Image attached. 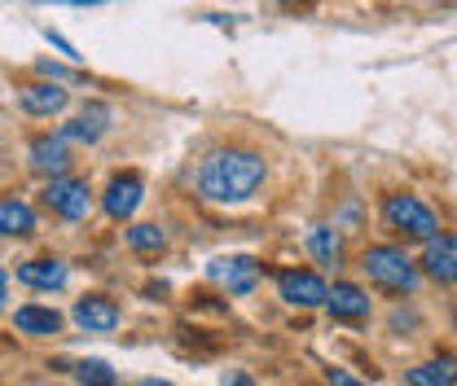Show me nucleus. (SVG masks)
<instances>
[{"label":"nucleus","instance_id":"obj_26","mask_svg":"<svg viewBox=\"0 0 457 386\" xmlns=\"http://www.w3.org/2000/svg\"><path fill=\"white\" fill-rule=\"evenodd\" d=\"M0 285H4V268H0Z\"/></svg>","mask_w":457,"mask_h":386},{"label":"nucleus","instance_id":"obj_5","mask_svg":"<svg viewBox=\"0 0 457 386\" xmlns=\"http://www.w3.org/2000/svg\"><path fill=\"white\" fill-rule=\"evenodd\" d=\"M278 294H282L290 308H321L326 294H330V285H326L317 273L286 268V273H278Z\"/></svg>","mask_w":457,"mask_h":386},{"label":"nucleus","instance_id":"obj_23","mask_svg":"<svg viewBox=\"0 0 457 386\" xmlns=\"http://www.w3.org/2000/svg\"><path fill=\"white\" fill-rule=\"evenodd\" d=\"M0 312H4V285H0Z\"/></svg>","mask_w":457,"mask_h":386},{"label":"nucleus","instance_id":"obj_4","mask_svg":"<svg viewBox=\"0 0 457 386\" xmlns=\"http://www.w3.org/2000/svg\"><path fill=\"white\" fill-rule=\"evenodd\" d=\"M45 207L57 211L62 220H84V216L93 211V193H88L84 180L57 176V180H49V189H45Z\"/></svg>","mask_w":457,"mask_h":386},{"label":"nucleus","instance_id":"obj_14","mask_svg":"<svg viewBox=\"0 0 457 386\" xmlns=\"http://www.w3.org/2000/svg\"><path fill=\"white\" fill-rule=\"evenodd\" d=\"M18 281L31 285V290H62L66 285V264H57V259H27V264H18Z\"/></svg>","mask_w":457,"mask_h":386},{"label":"nucleus","instance_id":"obj_8","mask_svg":"<svg viewBox=\"0 0 457 386\" xmlns=\"http://www.w3.org/2000/svg\"><path fill=\"white\" fill-rule=\"evenodd\" d=\"M141 193H145L141 176H137V171H123V176H114L111 185H106L102 207H106V216H111V220H132V216H137V207H141Z\"/></svg>","mask_w":457,"mask_h":386},{"label":"nucleus","instance_id":"obj_16","mask_svg":"<svg viewBox=\"0 0 457 386\" xmlns=\"http://www.w3.org/2000/svg\"><path fill=\"white\" fill-rule=\"evenodd\" d=\"M0 233L4 237H27L36 233V211L18 198H0Z\"/></svg>","mask_w":457,"mask_h":386},{"label":"nucleus","instance_id":"obj_20","mask_svg":"<svg viewBox=\"0 0 457 386\" xmlns=\"http://www.w3.org/2000/svg\"><path fill=\"white\" fill-rule=\"evenodd\" d=\"M75 378H79V386H119V374H114L106 360H84V365H75Z\"/></svg>","mask_w":457,"mask_h":386},{"label":"nucleus","instance_id":"obj_2","mask_svg":"<svg viewBox=\"0 0 457 386\" xmlns=\"http://www.w3.org/2000/svg\"><path fill=\"white\" fill-rule=\"evenodd\" d=\"M361 268L365 276L383 290V294H413L418 290V264L400 250V246H370L365 255H361Z\"/></svg>","mask_w":457,"mask_h":386},{"label":"nucleus","instance_id":"obj_21","mask_svg":"<svg viewBox=\"0 0 457 386\" xmlns=\"http://www.w3.org/2000/svg\"><path fill=\"white\" fill-rule=\"evenodd\" d=\"M326 382L330 386H365V382H356L352 374H343V369H326Z\"/></svg>","mask_w":457,"mask_h":386},{"label":"nucleus","instance_id":"obj_19","mask_svg":"<svg viewBox=\"0 0 457 386\" xmlns=\"http://www.w3.org/2000/svg\"><path fill=\"white\" fill-rule=\"evenodd\" d=\"M128 246H132L137 255H159V250L168 246V233H163L159 224H132V228H128Z\"/></svg>","mask_w":457,"mask_h":386},{"label":"nucleus","instance_id":"obj_15","mask_svg":"<svg viewBox=\"0 0 457 386\" xmlns=\"http://www.w3.org/2000/svg\"><path fill=\"white\" fill-rule=\"evenodd\" d=\"M409 386H457V356H436L427 365H413L404 374Z\"/></svg>","mask_w":457,"mask_h":386},{"label":"nucleus","instance_id":"obj_3","mask_svg":"<svg viewBox=\"0 0 457 386\" xmlns=\"http://www.w3.org/2000/svg\"><path fill=\"white\" fill-rule=\"evenodd\" d=\"M383 220H387V228L404 233L409 242H431V237L440 233L436 211H431L422 198H413V193H392V198L383 202Z\"/></svg>","mask_w":457,"mask_h":386},{"label":"nucleus","instance_id":"obj_1","mask_svg":"<svg viewBox=\"0 0 457 386\" xmlns=\"http://www.w3.org/2000/svg\"><path fill=\"white\" fill-rule=\"evenodd\" d=\"M269 167L255 150H216L198 167V193L207 202H246L264 185Z\"/></svg>","mask_w":457,"mask_h":386},{"label":"nucleus","instance_id":"obj_12","mask_svg":"<svg viewBox=\"0 0 457 386\" xmlns=\"http://www.w3.org/2000/svg\"><path fill=\"white\" fill-rule=\"evenodd\" d=\"M75 321H79V330H88V333H111L119 325V308H114V299H106V294H84L75 303Z\"/></svg>","mask_w":457,"mask_h":386},{"label":"nucleus","instance_id":"obj_24","mask_svg":"<svg viewBox=\"0 0 457 386\" xmlns=\"http://www.w3.org/2000/svg\"><path fill=\"white\" fill-rule=\"evenodd\" d=\"M278 4H303V0H278Z\"/></svg>","mask_w":457,"mask_h":386},{"label":"nucleus","instance_id":"obj_6","mask_svg":"<svg viewBox=\"0 0 457 386\" xmlns=\"http://www.w3.org/2000/svg\"><path fill=\"white\" fill-rule=\"evenodd\" d=\"M212 281L225 285L228 294H251L260 285V264L251 255H228V259H212Z\"/></svg>","mask_w":457,"mask_h":386},{"label":"nucleus","instance_id":"obj_25","mask_svg":"<svg viewBox=\"0 0 457 386\" xmlns=\"http://www.w3.org/2000/svg\"><path fill=\"white\" fill-rule=\"evenodd\" d=\"M141 386H168V382H141Z\"/></svg>","mask_w":457,"mask_h":386},{"label":"nucleus","instance_id":"obj_18","mask_svg":"<svg viewBox=\"0 0 457 386\" xmlns=\"http://www.w3.org/2000/svg\"><path fill=\"white\" fill-rule=\"evenodd\" d=\"M308 250H312L321 264H339V255H343L339 233H335L330 224H312V233H308Z\"/></svg>","mask_w":457,"mask_h":386},{"label":"nucleus","instance_id":"obj_13","mask_svg":"<svg viewBox=\"0 0 457 386\" xmlns=\"http://www.w3.org/2000/svg\"><path fill=\"white\" fill-rule=\"evenodd\" d=\"M31 167L40 171V176H66V167H71V154H66V141L62 136H36L31 141Z\"/></svg>","mask_w":457,"mask_h":386},{"label":"nucleus","instance_id":"obj_7","mask_svg":"<svg viewBox=\"0 0 457 386\" xmlns=\"http://www.w3.org/2000/svg\"><path fill=\"white\" fill-rule=\"evenodd\" d=\"M422 273L440 285H457V233H436L422 250Z\"/></svg>","mask_w":457,"mask_h":386},{"label":"nucleus","instance_id":"obj_10","mask_svg":"<svg viewBox=\"0 0 457 386\" xmlns=\"http://www.w3.org/2000/svg\"><path fill=\"white\" fill-rule=\"evenodd\" d=\"M326 308H330V316L335 321H352V325H361L365 316H370V294L361 290V285H352V281H339L330 294H326Z\"/></svg>","mask_w":457,"mask_h":386},{"label":"nucleus","instance_id":"obj_17","mask_svg":"<svg viewBox=\"0 0 457 386\" xmlns=\"http://www.w3.org/2000/svg\"><path fill=\"white\" fill-rule=\"evenodd\" d=\"M13 325H18V333H57L62 330V316H57L54 308H36V303H27V308L13 312Z\"/></svg>","mask_w":457,"mask_h":386},{"label":"nucleus","instance_id":"obj_22","mask_svg":"<svg viewBox=\"0 0 457 386\" xmlns=\"http://www.w3.org/2000/svg\"><path fill=\"white\" fill-rule=\"evenodd\" d=\"M225 386H251V378L246 374H225Z\"/></svg>","mask_w":457,"mask_h":386},{"label":"nucleus","instance_id":"obj_11","mask_svg":"<svg viewBox=\"0 0 457 386\" xmlns=\"http://www.w3.org/2000/svg\"><path fill=\"white\" fill-rule=\"evenodd\" d=\"M66 102H71V93H66L62 84H27V88L18 93V106L27 114H36V119H54V114H62Z\"/></svg>","mask_w":457,"mask_h":386},{"label":"nucleus","instance_id":"obj_9","mask_svg":"<svg viewBox=\"0 0 457 386\" xmlns=\"http://www.w3.org/2000/svg\"><path fill=\"white\" fill-rule=\"evenodd\" d=\"M106 127H111V106H102V102H88L84 111L75 114L71 123H62V141H79V145H93V141H102L106 136Z\"/></svg>","mask_w":457,"mask_h":386}]
</instances>
